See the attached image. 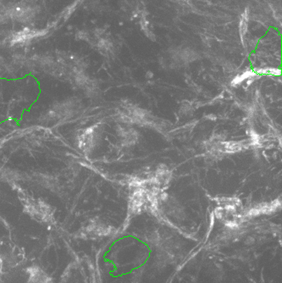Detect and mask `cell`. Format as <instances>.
I'll return each instance as SVG.
<instances>
[{
    "instance_id": "5",
    "label": "cell",
    "mask_w": 282,
    "mask_h": 283,
    "mask_svg": "<svg viewBox=\"0 0 282 283\" xmlns=\"http://www.w3.org/2000/svg\"><path fill=\"white\" fill-rule=\"evenodd\" d=\"M2 270V260L0 259V271Z\"/></svg>"
},
{
    "instance_id": "4",
    "label": "cell",
    "mask_w": 282,
    "mask_h": 283,
    "mask_svg": "<svg viewBox=\"0 0 282 283\" xmlns=\"http://www.w3.org/2000/svg\"><path fill=\"white\" fill-rule=\"evenodd\" d=\"M252 242H253V239L252 238H248L246 240V243H247V244H250V243H252Z\"/></svg>"
},
{
    "instance_id": "1",
    "label": "cell",
    "mask_w": 282,
    "mask_h": 283,
    "mask_svg": "<svg viewBox=\"0 0 282 283\" xmlns=\"http://www.w3.org/2000/svg\"><path fill=\"white\" fill-rule=\"evenodd\" d=\"M262 74H267V75H278L280 71L276 69H266V70H259Z\"/></svg>"
},
{
    "instance_id": "2",
    "label": "cell",
    "mask_w": 282,
    "mask_h": 283,
    "mask_svg": "<svg viewBox=\"0 0 282 283\" xmlns=\"http://www.w3.org/2000/svg\"><path fill=\"white\" fill-rule=\"evenodd\" d=\"M247 17L246 18H242V20L241 21V27H240V31H241V35H243L246 32V29H247Z\"/></svg>"
},
{
    "instance_id": "3",
    "label": "cell",
    "mask_w": 282,
    "mask_h": 283,
    "mask_svg": "<svg viewBox=\"0 0 282 283\" xmlns=\"http://www.w3.org/2000/svg\"><path fill=\"white\" fill-rule=\"evenodd\" d=\"M214 213H215L216 217L220 219V218H221L222 216H223V209H220V208H219V209H215V212H214Z\"/></svg>"
}]
</instances>
